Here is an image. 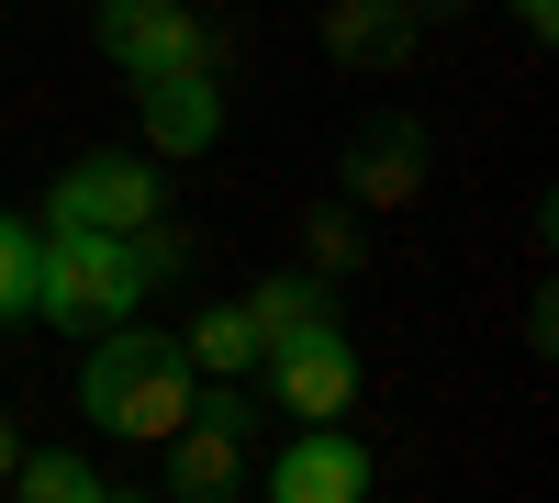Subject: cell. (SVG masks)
Listing matches in <instances>:
<instances>
[{"label":"cell","mask_w":559,"mask_h":503,"mask_svg":"<svg viewBox=\"0 0 559 503\" xmlns=\"http://www.w3.org/2000/svg\"><path fill=\"white\" fill-rule=\"evenodd\" d=\"M34 268H45V224L0 213V325H23V313H34Z\"/></svg>","instance_id":"4fadbf2b"},{"label":"cell","mask_w":559,"mask_h":503,"mask_svg":"<svg viewBox=\"0 0 559 503\" xmlns=\"http://www.w3.org/2000/svg\"><path fill=\"white\" fill-rule=\"evenodd\" d=\"M324 45H336L347 68H403L414 57V12H403V0H336Z\"/></svg>","instance_id":"30bf717a"},{"label":"cell","mask_w":559,"mask_h":503,"mask_svg":"<svg viewBox=\"0 0 559 503\" xmlns=\"http://www.w3.org/2000/svg\"><path fill=\"white\" fill-rule=\"evenodd\" d=\"M134 123H146V157H213L224 146V68L146 79L134 89Z\"/></svg>","instance_id":"52a82bcc"},{"label":"cell","mask_w":559,"mask_h":503,"mask_svg":"<svg viewBox=\"0 0 559 503\" xmlns=\"http://www.w3.org/2000/svg\"><path fill=\"white\" fill-rule=\"evenodd\" d=\"M247 436H258V415H247L236 381H224V392H191V415H179V436H168V492H179V503H236Z\"/></svg>","instance_id":"5b68a950"},{"label":"cell","mask_w":559,"mask_h":503,"mask_svg":"<svg viewBox=\"0 0 559 503\" xmlns=\"http://www.w3.org/2000/svg\"><path fill=\"white\" fill-rule=\"evenodd\" d=\"M503 12H515L526 34H559V0H503Z\"/></svg>","instance_id":"2e32d148"},{"label":"cell","mask_w":559,"mask_h":503,"mask_svg":"<svg viewBox=\"0 0 559 503\" xmlns=\"http://www.w3.org/2000/svg\"><path fill=\"white\" fill-rule=\"evenodd\" d=\"M269 392H280V415H302V426H336L358 403V347H347L336 313H313L302 336L269 347Z\"/></svg>","instance_id":"8992f818"},{"label":"cell","mask_w":559,"mask_h":503,"mask_svg":"<svg viewBox=\"0 0 559 503\" xmlns=\"http://www.w3.org/2000/svg\"><path fill=\"white\" fill-rule=\"evenodd\" d=\"M302 258H313V268H358V224H347V213H313V224H302Z\"/></svg>","instance_id":"9a60e30c"},{"label":"cell","mask_w":559,"mask_h":503,"mask_svg":"<svg viewBox=\"0 0 559 503\" xmlns=\"http://www.w3.org/2000/svg\"><path fill=\"white\" fill-rule=\"evenodd\" d=\"M12 459H23V436H12V415H0V481H12Z\"/></svg>","instance_id":"e0dca14e"},{"label":"cell","mask_w":559,"mask_h":503,"mask_svg":"<svg viewBox=\"0 0 559 503\" xmlns=\"http://www.w3.org/2000/svg\"><path fill=\"white\" fill-rule=\"evenodd\" d=\"M112 503H134V492H112Z\"/></svg>","instance_id":"ac0fdd59"},{"label":"cell","mask_w":559,"mask_h":503,"mask_svg":"<svg viewBox=\"0 0 559 503\" xmlns=\"http://www.w3.org/2000/svg\"><path fill=\"white\" fill-rule=\"evenodd\" d=\"M191 392H202V370H191L179 336H157V325H112V336H90V358H79V415L102 426V436L168 447L179 415H191Z\"/></svg>","instance_id":"7a4b0ae2"},{"label":"cell","mask_w":559,"mask_h":503,"mask_svg":"<svg viewBox=\"0 0 559 503\" xmlns=\"http://www.w3.org/2000/svg\"><path fill=\"white\" fill-rule=\"evenodd\" d=\"M191 268V236L179 224H134V236H45V268H34V313L68 336H112L134 325V302L157 280Z\"/></svg>","instance_id":"6da1fadb"},{"label":"cell","mask_w":559,"mask_h":503,"mask_svg":"<svg viewBox=\"0 0 559 503\" xmlns=\"http://www.w3.org/2000/svg\"><path fill=\"white\" fill-rule=\"evenodd\" d=\"M134 224H157V168H134L123 146H90L45 191V236H134Z\"/></svg>","instance_id":"277c9868"},{"label":"cell","mask_w":559,"mask_h":503,"mask_svg":"<svg viewBox=\"0 0 559 503\" xmlns=\"http://www.w3.org/2000/svg\"><path fill=\"white\" fill-rule=\"evenodd\" d=\"M347 191L358 202H414V191H426V134H414L403 112H369L347 134Z\"/></svg>","instance_id":"9c48e42d"},{"label":"cell","mask_w":559,"mask_h":503,"mask_svg":"<svg viewBox=\"0 0 559 503\" xmlns=\"http://www.w3.org/2000/svg\"><path fill=\"white\" fill-rule=\"evenodd\" d=\"M179 358H191V370H213V381H236L247 358H258V336H247V313H236V302H213L202 325L179 336Z\"/></svg>","instance_id":"5bb4252c"},{"label":"cell","mask_w":559,"mask_h":503,"mask_svg":"<svg viewBox=\"0 0 559 503\" xmlns=\"http://www.w3.org/2000/svg\"><path fill=\"white\" fill-rule=\"evenodd\" d=\"M12 492H23V503H112V492H102V470L68 459V447H45V459L23 447V459H12Z\"/></svg>","instance_id":"7c38bea8"},{"label":"cell","mask_w":559,"mask_h":503,"mask_svg":"<svg viewBox=\"0 0 559 503\" xmlns=\"http://www.w3.org/2000/svg\"><path fill=\"white\" fill-rule=\"evenodd\" d=\"M269 503H369V447L336 426H302L269 459Z\"/></svg>","instance_id":"ba28073f"},{"label":"cell","mask_w":559,"mask_h":503,"mask_svg":"<svg viewBox=\"0 0 559 503\" xmlns=\"http://www.w3.org/2000/svg\"><path fill=\"white\" fill-rule=\"evenodd\" d=\"M236 313H247V336H258V358H269L280 336H302L313 313H324V291H313V268H280V280H258Z\"/></svg>","instance_id":"8fae6325"},{"label":"cell","mask_w":559,"mask_h":503,"mask_svg":"<svg viewBox=\"0 0 559 503\" xmlns=\"http://www.w3.org/2000/svg\"><path fill=\"white\" fill-rule=\"evenodd\" d=\"M90 45L146 89V79H191V68H224V34L202 12H179V0H102L90 12Z\"/></svg>","instance_id":"3957f363"}]
</instances>
